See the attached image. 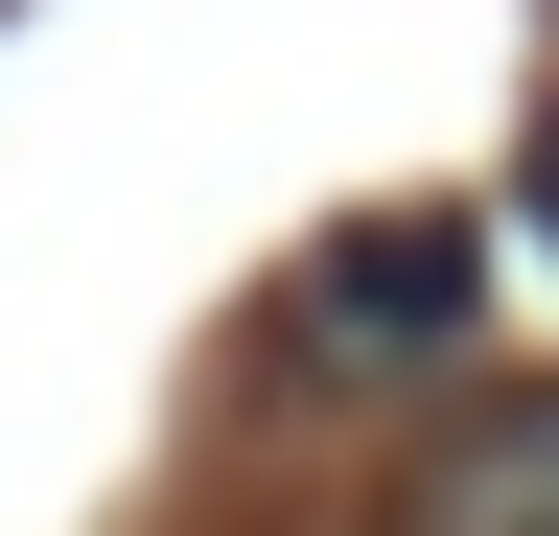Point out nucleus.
<instances>
[{
  "label": "nucleus",
  "instance_id": "3",
  "mask_svg": "<svg viewBox=\"0 0 559 536\" xmlns=\"http://www.w3.org/2000/svg\"><path fill=\"white\" fill-rule=\"evenodd\" d=\"M536 234H559V141H536Z\"/></svg>",
  "mask_w": 559,
  "mask_h": 536
},
{
  "label": "nucleus",
  "instance_id": "2",
  "mask_svg": "<svg viewBox=\"0 0 559 536\" xmlns=\"http://www.w3.org/2000/svg\"><path fill=\"white\" fill-rule=\"evenodd\" d=\"M419 536H559V373H513L443 466H419Z\"/></svg>",
  "mask_w": 559,
  "mask_h": 536
},
{
  "label": "nucleus",
  "instance_id": "1",
  "mask_svg": "<svg viewBox=\"0 0 559 536\" xmlns=\"http://www.w3.org/2000/svg\"><path fill=\"white\" fill-rule=\"evenodd\" d=\"M443 326H466V234H443V211H396V234H326V257H304L280 350L349 373V350H443Z\"/></svg>",
  "mask_w": 559,
  "mask_h": 536
}]
</instances>
